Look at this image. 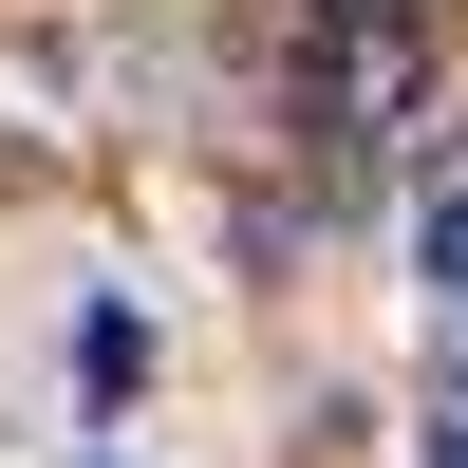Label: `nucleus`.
Instances as JSON below:
<instances>
[{"mask_svg":"<svg viewBox=\"0 0 468 468\" xmlns=\"http://www.w3.org/2000/svg\"><path fill=\"white\" fill-rule=\"evenodd\" d=\"M412 94H431V75H412V37H394V19H356V37H319V94H300V112H319V169L356 187L375 150H394V112H412Z\"/></svg>","mask_w":468,"mask_h":468,"instance_id":"obj_1","label":"nucleus"},{"mask_svg":"<svg viewBox=\"0 0 468 468\" xmlns=\"http://www.w3.org/2000/svg\"><path fill=\"white\" fill-rule=\"evenodd\" d=\"M412 262H431V319L468 337V132L431 150V207H412Z\"/></svg>","mask_w":468,"mask_h":468,"instance_id":"obj_2","label":"nucleus"},{"mask_svg":"<svg viewBox=\"0 0 468 468\" xmlns=\"http://www.w3.org/2000/svg\"><path fill=\"white\" fill-rule=\"evenodd\" d=\"M431 468H468V375H450V394H431Z\"/></svg>","mask_w":468,"mask_h":468,"instance_id":"obj_3","label":"nucleus"}]
</instances>
